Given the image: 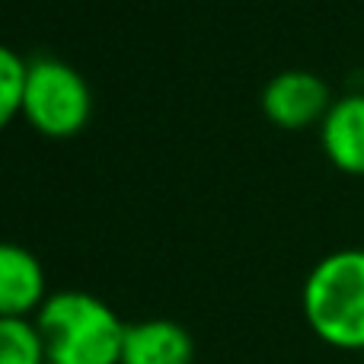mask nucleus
<instances>
[{
    "mask_svg": "<svg viewBox=\"0 0 364 364\" xmlns=\"http://www.w3.org/2000/svg\"><path fill=\"white\" fill-rule=\"evenodd\" d=\"M195 339L176 320H141L128 323L125 346H122V364H192Z\"/></svg>",
    "mask_w": 364,
    "mask_h": 364,
    "instance_id": "7",
    "label": "nucleus"
},
{
    "mask_svg": "<svg viewBox=\"0 0 364 364\" xmlns=\"http://www.w3.org/2000/svg\"><path fill=\"white\" fill-rule=\"evenodd\" d=\"M93 93L77 68L61 58H36L26 70L23 119L42 138L68 141L90 125Z\"/></svg>",
    "mask_w": 364,
    "mask_h": 364,
    "instance_id": "3",
    "label": "nucleus"
},
{
    "mask_svg": "<svg viewBox=\"0 0 364 364\" xmlns=\"http://www.w3.org/2000/svg\"><path fill=\"white\" fill-rule=\"evenodd\" d=\"M0 364H48L38 323L29 316H0Z\"/></svg>",
    "mask_w": 364,
    "mask_h": 364,
    "instance_id": "8",
    "label": "nucleus"
},
{
    "mask_svg": "<svg viewBox=\"0 0 364 364\" xmlns=\"http://www.w3.org/2000/svg\"><path fill=\"white\" fill-rule=\"evenodd\" d=\"M48 364H51V361H48Z\"/></svg>",
    "mask_w": 364,
    "mask_h": 364,
    "instance_id": "10",
    "label": "nucleus"
},
{
    "mask_svg": "<svg viewBox=\"0 0 364 364\" xmlns=\"http://www.w3.org/2000/svg\"><path fill=\"white\" fill-rule=\"evenodd\" d=\"M320 147L346 176H364V93H346L320 122Z\"/></svg>",
    "mask_w": 364,
    "mask_h": 364,
    "instance_id": "6",
    "label": "nucleus"
},
{
    "mask_svg": "<svg viewBox=\"0 0 364 364\" xmlns=\"http://www.w3.org/2000/svg\"><path fill=\"white\" fill-rule=\"evenodd\" d=\"M336 102L329 83L314 70L291 68L275 74L262 90V115L282 132L320 128L329 106Z\"/></svg>",
    "mask_w": 364,
    "mask_h": 364,
    "instance_id": "4",
    "label": "nucleus"
},
{
    "mask_svg": "<svg viewBox=\"0 0 364 364\" xmlns=\"http://www.w3.org/2000/svg\"><path fill=\"white\" fill-rule=\"evenodd\" d=\"M51 364H122V316L90 291H51L36 314Z\"/></svg>",
    "mask_w": 364,
    "mask_h": 364,
    "instance_id": "1",
    "label": "nucleus"
},
{
    "mask_svg": "<svg viewBox=\"0 0 364 364\" xmlns=\"http://www.w3.org/2000/svg\"><path fill=\"white\" fill-rule=\"evenodd\" d=\"M301 307L320 342L339 352H364V250L323 256L304 282Z\"/></svg>",
    "mask_w": 364,
    "mask_h": 364,
    "instance_id": "2",
    "label": "nucleus"
},
{
    "mask_svg": "<svg viewBox=\"0 0 364 364\" xmlns=\"http://www.w3.org/2000/svg\"><path fill=\"white\" fill-rule=\"evenodd\" d=\"M29 61L19 58L16 48L0 42V132L13 125L16 115H23V90Z\"/></svg>",
    "mask_w": 364,
    "mask_h": 364,
    "instance_id": "9",
    "label": "nucleus"
},
{
    "mask_svg": "<svg viewBox=\"0 0 364 364\" xmlns=\"http://www.w3.org/2000/svg\"><path fill=\"white\" fill-rule=\"evenodd\" d=\"M48 294L45 265L36 252L0 240V316H36Z\"/></svg>",
    "mask_w": 364,
    "mask_h": 364,
    "instance_id": "5",
    "label": "nucleus"
}]
</instances>
